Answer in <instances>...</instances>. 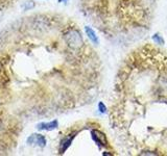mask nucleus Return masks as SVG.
I'll return each instance as SVG.
<instances>
[{"instance_id":"obj_1","label":"nucleus","mask_w":167,"mask_h":156,"mask_svg":"<svg viewBox=\"0 0 167 156\" xmlns=\"http://www.w3.org/2000/svg\"><path fill=\"white\" fill-rule=\"evenodd\" d=\"M27 144L37 145V146L43 148L46 146V139L42 134H33L27 139Z\"/></svg>"},{"instance_id":"obj_2","label":"nucleus","mask_w":167,"mask_h":156,"mask_svg":"<svg viewBox=\"0 0 167 156\" xmlns=\"http://www.w3.org/2000/svg\"><path fill=\"white\" fill-rule=\"evenodd\" d=\"M59 127V123H58L57 120L54 121H51V122H48V123H39L37 125V129L38 130H54Z\"/></svg>"},{"instance_id":"obj_3","label":"nucleus","mask_w":167,"mask_h":156,"mask_svg":"<svg viewBox=\"0 0 167 156\" xmlns=\"http://www.w3.org/2000/svg\"><path fill=\"white\" fill-rule=\"evenodd\" d=\"M85 32H86L87 36H88L89 40H90V41H91L93 44L97 45V44L99 43L98 36H97L96 32H95V31L92 29L91 27H89V26H86V27H85Z\"/></svg>"},{"instance_id":"obj_4","label":"nucleus","mask_w":167,"mask_h":156,"mask_svg":"<svg viewBox=\"0 0 167 156\" xmlns=\"http://www.w3.org/2000/svg\"><path fill=\"white\" fill-rule=\"evenodd\" d=\"M74 135L70 136V137H67V139H65L64 141L61 143V149H60V153H64L66 150L68 149L69 147H70L71 143H72V139H73Z\"/></svg>"},{"instance_id":"obj_5","label":"nucleus","mask_w":167,"mask_h":156,"mask_svg":"<svg viewBox=\"0 0 167 156\" xmlns=\"http://www.w3.org/2000/svg\"><path fill=\"white\" fill-rule=\"evenodd\" d=\"M153 40L156 42V44H160V45L164 44V39L159 33L153 34Z\"/></svg>"},{"instance_id":"obj_6","label":"nucleus","mask_w":167,"mask_h":156,"mask_svg":"<svg viewBox=\"0 0 167 156\" xmlns=\"http://www.w3.org/2000/svg\"><path fill=\"white\" fill-rule=\"evenodd\" d=\"M98 110L101 113H105V112H107V106L103 104V102H99L98 103Z\"/></svg>"},{"instance_id":"obj_7","label":"nucleus","mask_w":167,"mask_h":156,"mask_svg":"<svg viewBox=\"0 0 167 156\" xmlns=\"http://www.w3.org/2000/svg\"><path fill=\"white\" fill-rule=\"evenodd\" d=\"M68 0H59V2H67Z\"/></svg>"}]
</instances>
